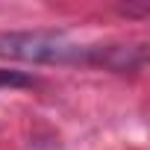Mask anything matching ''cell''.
<instances>
[{
	"label": "cell",
	"instance_id": "cell-1",
	"mask_svg": "<svg viewBox=\"0 0 150 150\" xmlns=\"http://www.w3.org/2000/svg\"><path fill=\"white\" fill-rule=\"evenodd\" d=\"M0 56H12L24 62H77V59H86V47L50 30L0 33Z\"/></svg>",
	"mask_w": 150,
	"mask_h": 150
},
{
	"label": "cell",
	"instance_id": "cell-2",
	"mask_svg": "<svg viewBox=\"0 0 150 150\" xmlns=\"http://www.w3.org/2000/svg\"><path fill=\"white\" fill-rule=\"evenodd\" d=\"M33 80L21 71H0V86H30Z\"/></svg>",
	"mask_w": 150,
	"mask_h": 150
}]
</instances>
